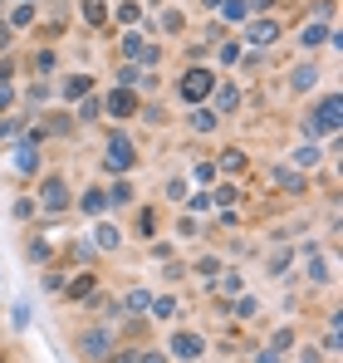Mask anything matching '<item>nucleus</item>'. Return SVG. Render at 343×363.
<instances>
[{
    "label": "nucleus",
    "mask_w": 343,
    "mask_h": 363,
    "mask_svg": "<svg viewBox=\"0 0 343 363\" xmlns=\"http://www.w3.org/2000/svg\"><path fill=\"white\" fill-rule=\"evenodd\" d=\"M133 162H137V152H133V143H128L123 133H113V138H108V152H103V167L123 177V172H133Z\"/></svg>",
    "instance_id": "obj_1"
},
{
    "label": "nucleus",
    "mask_w": 343,
    "mask_h": 363,
    "mask_svg": "<svg viewBox=\"0 0 343 363\" xmlns=\"http://www.w3.org/2000/svg\"><path fill=\"white\" fill-rule=\"evenodd\" d=\"M79 349H84L89 363H103L113 354V329H84V334H79Z\"/></svg>",
    "instance_id": "obj_2"
},
{
    "label": "nucleus",
    "mask_w": 343,
    "mask_h": 363,
    "mask_svg": "<svg viewBox=\"0 0 343 363\" xmlns=\"http://www.w3.org/2000/svg\"><path fill=\"white\" fill-rule=\"evenodd\" d=\"M304 133H309V138H319V133H339V94H329V99L319 104L314 123L304 118Z\"/></svg>",
    "instance_id": "obj_3"
},
{
    "label": "nucleus",
    "mask_w": 343,
    "mask_h": 363,
    "mask_svg": "<svg viewBox=\"0 0 343 363\" xmlns=\"http://www.w3.org/2000/svg\"><path fill=\"white\" fill-rule=\"evenodd\" d=\"M35 196H40V201H35L40 211H64V206H69V186H64V177H45V186H40Z\"/></svg>",
    "instance_id": "obj_4"
},
{
    "label": "nucleus",
    "mask_w": 343,
    "mask_h": 363,
    "mask_svg": "<svg viewBox=\"0 0 343 363\" xmlns=\"http://www.w3.org/2000/svg\"><path fill=\"white\" fill-rule=\"evenodd\" d=\"M201 354H206V339L201 334H186V329L172 334V359H201Z\"/></svg>",
    "instance_id": "obj_5"
},
{
    "label": "nucleus",
    "mask_w": 343,
    "mask_h": 363,
    "mask_svg": "<svg viewBox=\"0 0 343 363\" xmlns=\"http://www.w3.org/2000/svg\"><path fill=\"white\" fill-rule=\"evenodd\" d=\"M206 89H211V74H206V69H186V74H181V99H186V104L201 99Z\"/></svg>",
    "instance_id": "obj_6"
},
{
    "label": "nucleus",
    "mask_w": 343,
    "mask_h": 363,
    "mask_svg": "<svg viewBox=\"0 0 343 363\" xmlns=\"http://www.w3.org/2000/svg\"><path fill=\"white\" fill-rule=\"evenodd\" d=\"M245 40H250V45H275V40H280V25H275V20H255V25L245 30Z\"/></svg>",
    "instance_id": "obj_7"
},
{
    "label": "nucleus",
    "mask_w": 343,
    "mask_h": 363,
    "mask_svg": "<svg viewBox=\"0 0 343 363\" xmlns=\"http://www.w3.org/2000/svg\"><path fill=\"white\" fill-rule=\"evenodd\" d=\"M15 172H25V177L40 172V147H35V143H20V147H15Z\"/></svg>",
    "instance_id": "obj_8"
},
{
    "label": "nucleus",
    "mask_w": 343,
    "mask_h": 363,
    "mask_svg": "<svg viewBox=\"0 0 343 363\" xmlns=\"http://www.w3.org/2000/svg\"><path fill=\"white\" fill-rule=\"evenodd\" d=\"M94 245H99V250H118V245H123V231H118L113 221H99V231H94Z\"/></svg>",
    "instance_id": "obj_9"
},
{
    "label": "nucleus",
    "mask_w": 343,
    "mask_h": 363,
    "mask_svg": "<svg viewBox=\"0 0 343 363\" xmlns=\"http://www.w3.org/2000/svg\"><path fill=\"white\" fill-rule=\"evenodd\" d=\"M289 84H294V89L304 94V89H314V84H319V69H314V64H299V69L289 74Z\"/></svg>",
    "instance_id": "obj_10"
},
{
    "label": "nucleus",
    "mask_w": 343,
    "mask_h": 363,
    "mask_svg": "<svg viewBox=\"0 0 343 363\" xmlns=\"http://www.w3.org/2000/svg\"><path fill=\"white\" fill-rule=\"evenodd\" d=\"M79 206H84V211H89V216H99V211H103V206H108V191H103V186H89V191H84V201H79Z\"/></svg>",
    "instance_id": "obj_11"
},
{
    "label": "nucleus",
    "mask_w": 343,
    "mask_h": 363,
    "mask_svg": "<svg viewBox=\"0 0 343 363\" xmlns=\"http://www.w3.org/2000/svg\"><path fill=\"white\" fill-rule=\"evenodd\" d=\"M137 108V99L128 94V89H118V94H108V113H133Z\"/></svg>",
    "instance_id": "obj_12"
},
{
    "label": "nucleus",
    "mask_w": 343,
    "mask_h": 363,
    "mask_svg": "<svg viewBox=\"0 0 343 363\" xmlns=\"http://www.w3.org/2000/svg\"><path fill=\"white\" fill-rule=\"evenodd\" d=\"M289 162H299V167H319V147H314V143H304V147H294V152H289Z\"/></svg>",
    "instance_id": "obj_13"
},
{
    "label": "nucleus",
    "mask_w": 343,
    "mask_h": 363,
    "mask_svg": "<svg viewBox=\"0 0 343 363\" xmlns=\"http://www.w3.org/2000/svg\"><path fill=\"white\" fill-rule=\"evenodd\" d=\"M299 45H304V50H314V45H329V35H324L319 25H304V30H299Z\"/></svg>",
    "instance_id": "obj_14"
},
{
    "label": "nucleus",
    "mask_w": 343,
    "mask_h": 363,
    "mask_svg": "<svg viewBox=\"0 0 343 363\" xmlns=\"http://www.w3.org/2000/svg\"><path fill=\"white\" fill-rule=\"evenodd\" d=\"M221 167H226V172H240V167H245V152H240V147H226V152H221Z\"/></svg>",
    "instance_id": "obj_15"
},
{
    "label": "nucleus",
    "mask_w": 343,
    "mask_h": 363,
    "mask_svg": "<svg viewBox=\"0 0 343 363\" xmlns=\"http://www.w3.org/2000/svg\"><path fill=\"white\" fill-rule=\"evenodd\" d=\"M64 94H69V99L89 94V74H74V79H64Z\"/></svg>",
    "instance_id": "obj_16"
},
{
    "label": "nucleus",
    "mask_w": 343,
    "mask_h": 363,
    "mask_svg": "<svg viewBox=\"0 0 343 363\" xmlns=\"http://www.w3.org/2000/svg\"><path fill=\"white\" fill-rule=\"evenodd\" d=\"M89 290H94V275H84V280H69V290H64V295H69V300H84Z\"/></svg>",
    "instance_id": "obj_17"
},
{
    "label": "nucleus",
    "mask_w": 343,
    "mask_h": 363,
    "mask_svg": "<svg viewBox=\"0 0 343 363\" xmlns=\"http://www.w3.org/2000/svg\"><path fill=\"white\" fill-rule=\"evenodd\" d=\"M128 309H133V314H142V309H147V304H152V295H147V290H133V295H128Z\"/></svg>",
    "instance_id": "obj_18"
},
{
    "label": "nucleus",
    "mask_w": 343,
    "mask_h": 363,
    "mask_svg": "<svg viewBox=\"0 0 343 363\" xmlns=\"http://www.w3.org/2000/svg\"><path fill=\"white\" fill-rule=\"evenodd\" d=\"M84 15H89L94 25H103V20H108V10H103V0H84Z\"/></svg>",
    "instance_id": "obj_19"
},
{
    "label": "nucleus",
    "mask_w": 343,
    "mask_h": 363,
    "mask_svg": "<svg viewBox=\"0 0 343 363\" xmlns=\"http://www.w3.org/2000/svg\"><path fill=\"white\" fill-rule=\"evenodd\" d=\"M108 201H113V206H128V201H133V186H128V182H118L113 191H108Z\"/></svg>",
    "instance_id": "obj_20"
},
{
    "label": "nucleus",
    "mask_w": 343,
    "mask_h": 363,
    "mask_svg": "<svg viewBox=\"0 0 343 363\" xmlns=\"http://www.w3.org/2000/svg\"><path fill=\"white\" fill-rule=\"evenodd\" d=\"M191 128H196V133H211V128H216V113H211V108H201V113L191 118Z\"/></svg>",
    "instance_id": "obj_21"
},
{
    "label": "nucleus",
    "mask_w": 343,
    "mask_h": 363,
    "mask_svg": "<svg viewBox=\"0 0 343 363\" xmlns=\"http://www.w3.org/2000/svg\"><path fill=\"white\" fill-rule=\"evenodd\" d=\"M147 309H152L157 319H172V314H176V300H152V304H147Z\"/></svg>",
    "instance_id": "obj_22"
},
{
    "label": "nucleus",
    "mask_w": 343,
    "mask_h": 363,
    "mask_svg": "<svg viewBox=\"0 0 343 363\" xmlns=\"http://www.w3.org/2000/svg\"><path fill=\"white\" fill-rule=\"evenodd\" d=\"M25 255H30V260H45V255H50V245H45V241H25Z\"/></svg>",
    "instance_id": "obj_23"
},
{
    "label": "nucleus",
    "mask_w": 343,
    "mask_h": 363,
    "mask_svg": "<svg viewBox=\"0 0 343 363\" xmlns=\"http://www.w3.org/2000/svg\"><path fill=\"white\" fill-rule=\"evenodd\" d=\"M167 196H172V201H186V182H181V177L167 182Z\"/></svg>",
    "instance_id": "obj_24"
},
{
    "label": "nucleus",
    "mask_w": 343,
    "mask_h": 363,
    "mask_svg": "<svg viewBox=\"0 0 343 363\" xmlns=\"http://www.w3.org/2000/svg\"><path fill=\"white\" fill-rule=\"evenodd\" d=\"M235 319H255V300H240V304H235Z\"/></svg>",
    "instance_id": "obj_25"
},
{
    "label": "nucleus",
    "mask_w": 343,
    "mask_h": 363,
    "mask_svg": "<svg viewBox=\"0 0 343 363\" xmlns=\"http://www.w3.org/2000/svg\"><path fill=\"white\" fill-rule=\"evenodd\" d=\"M216 104L221 108H235V89H216Z\"/></svg>",
    "instance_id": "obj_26"
},
{
    "label": "nucleus",
    "mask_w": 343,
    "mask_h": 363,
    "mask_svg": "<svg viewBox=\"0 0 343 363\" xmlns=\"http://www.w3.org/2000/svg\"><path fill=\"white\" fill-rule=\"evenodd\" d=\"M240 60V45H221V64H235Z\"/></svg>",
    "instance_id": "obj_27"
},
{
    "label": "nucleus",
    "mask_w": 343,
    "mask_h": 363,
    "mask_svg": "<svg viewBox=\"0 0 343 363\" xmlns=\"http://www.w3.org/2000/svg\"><path fill=\"white\" fill-rule=\"evenodd\" d=\"M5 45H10V25H0V50H5Z\"/></svg>",
    "instance_id": "obj_28"
},
{
    "label": "nucleus",
    "mask_w": 343,
    "mask_h": 363,
    "mask_svg": "<svg viewBox=\"0 0 343 363\" xmlns=\"http://www.w3.org/2000/svg\"><path fill=\"white\" fill-rule=\"evenodd\" d=\"M5 104H10V84H0V108H5Z\"/></svg>",
    "instance_id": "obj_29"
},
{
    "label": "nucleus",
    "mask_w": 343,
    "mask_h": 363,
    "mask_svg": "<svg viewBox=\"0 0 343 363\" xmlns=\"http://www.w3.org/2000/svg\"><path fill=\"white\" fill-rule=\"evenodd\" d=\"M142 363H167V359H152V354H142Z\"/></svg>",
    "instance_id": "obj_30"
}]
</instances>
